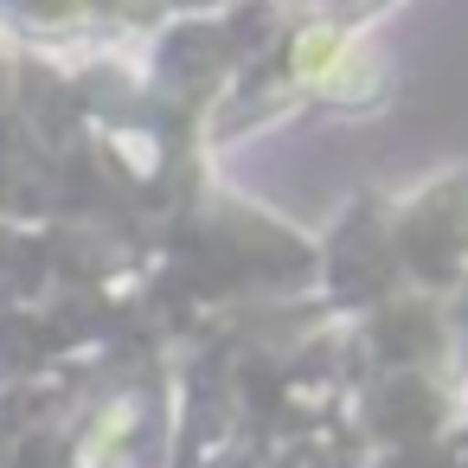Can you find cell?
<instances>
[{"label":"cell","instance_id":"1","mask_svg":"<svg viewBox=\"0 0 468 468\" xmlns=\"http://www.w3.org/2000/svg\"><path fill=\"white\" fill-rule=\"evenodd\" d=\"M346 58H353V46H346V33H334V27H308V33L295 39V71H302V78H334Z\"/></svg>","mask_w":468,"mask_h":468}]
</instances>
